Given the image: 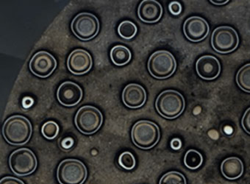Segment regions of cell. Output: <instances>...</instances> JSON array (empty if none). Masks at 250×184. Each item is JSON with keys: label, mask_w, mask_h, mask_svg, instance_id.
<instances>
[{"label": "cell", "mask_w": 250, "mask_h": 184, "mask_svg": "<svg viewBox=\"0 0 250 184\" xmlns=\"http://www.w3.org/2000/svg\"><path fill=\"white\" fill-rule=\"evenodd\" d=\"M33 128L28 119L15 115L8 118L2 127V135L11 145H24L31 138Z\"/></svg>", "instance_id": "6da1fadb"}, {"label": "cell", "mask_w": 250, "mask_h": 184, "mask_svg": "<svg viewBox=\"0 0 250 184\" xmlns=\"http://www.w3.org/2000/svg\"><path fill=\"white\" fill-rule=\"evenodd\" d=\"M155 108L163 117L168 119H175L184 111V97L177 91H164L157 98Z\"/></svg>", "instance_id": "7a4b0ae2"}, {"label": "cell", "mask_w": 250, "mask_h": 184, "mask_svg": "<svg viewBox=\"0 0 250 184\" xmlns=\"http://www.w3.org/2000/svg\"><path fill=\"white\" fill-rule=\"evenodd\" d=\"M133 144L140 149L149 150L160 140L161 133L158 125L148 120H141L133 125L131 131Z\"/></svg>", "instance_id": "3957f363"}, {"label": "cell", "mask_w": 250, "mask_h": 184, "mask_svg": "<svg viewBox=\"0 0 250 184\" xmlns=\"http://www.w3.org/2000/svg\"><path fill=\"white\" fill-rule=\"evenodd\" d=\"M87 175L86 166L78 159H65L57 169V179L60 184H83Z\"/></svg>", "instance_id": "277c9868"}, {"label": "cell", "mask_w": 250, "mask_h": 184, "mask_svg": "<svg viewBox=\"0 0 250 184\" xmlns=\"http://www.w3.org/2000/svg\"><path fill=\"white\" fill-rule=\"evenodd\" d=\"M147 67L152 77L156 79H167L174 74L177 69V62L171 52L159 50L151 55Z\"/></svg>", "instance_id": "5b68a950"}, {"label": "cell", "mask_w": 250, "mask_h": 184, "mask_svg": "<svg viewBox=\"0 0 250 184\" xmlns=\"http://www.w3.org/2000/svg\"><path fill=\"white\" fill-rule=\"evenodd\" d=\"M103 116L97 108L91 106L81 107L77 112L75 123L80 132L85 135L95 134L101 128Z\"/></svg>", "instance_id": "8992f818"}, {"label": "cell", "mask_w": 250, "mask_h": 184, "mask_svg": "<svg viewBox=\"0 0 250 184\" xmlns=\"http://www.w3.org/2000/svg\"><path fill=\"white\" fill-rule=\"evenodd\" d=\"M37 165V158L30 149H18L10 156V168L17 176L30 175L36 171Z\"/></svg>", "instance_id": "52a82bcc"}, {"label": "cell", "mask_w": 250, "mask_h": 184, "mask_svg": "<svg viewBox=\"0 0 250 184\" xmlns=\"http://www.w3.org/2000/svg\"><path fill=\"white\" fill-rule=\"evenodd\" d=\"M72 33L82 41H89L97 36L100 31V22L91 13H81L72 20Z\"/></svg>", "instance_id": "ba28073f"}, {"label": "cell", "mask_w": 250, "mask_h": 184, "mask_svg": "<svg viewBox=\"0 0 250 184\" xmlns=\"http://www.w3.org/2000/svg\"><path fill=\"white\" fill-rule=\"evenodd\" d=\"M239 38L232 27L222 26L215 29L211 36V45L216 52L229 53L238 47Z\"/></svg>", "instance_id": "9c48e42d"}, {"label": "cell", "mask_w": 250, "mask_h": 184, "mask_svg": "<svg viewBox=\"0 0 250 184\" xmlns=\"http://www.w3.org/2000/svg\"><path fill=\"white\" fill-rule=\"evenodd\" d=\"M30 71L41 78L50 76L57 67V61L53 55L46 51H40L33 55L29 64Z\"/></svg>", "instance_id": "30bf717a"}, {"label": "cell", "mask_w": 250, "mask_h": 184, "mask_svg": "<svg viewBox=\"0 0 250 184\" xmlns=\"http://www.w3.org/2000/svg\"><path fill=\"white\" fill-rule=\"evenodd\" d=\"M83 90L79 85L72 81H66L61 84L57 91V99L62 106L73 107L83 98Z\"/></svg>", "instance_id": "8fae6325"}, {"label": "cell", "mask_w": 250, "mask_h": 184, "mask_svg": "<svg viewBox=\"0 0 250 184\" xmlns=\"http://www.w3.org/2000/svg\"><path fill=\"white\" fill-rule=\"evenodd\" d=\"M92 65V57L85 49H75L68 57V69L75 75L86 74L91 69Z\"/></svg>", "instance_id": "7c38bea8"}, {"label": "cell", "mask_w": 250, "mask_h": 184, "mask_svg": "<svg viewBox=\"0 0 250 184\" xmlns=\"http://www.w3.org/2000/svg\"><path fill=\"white\" fill-rule=\"evenodd\" d=\"M208 24L200 17H191L186 20L183 25V33L192 42H201L209 34Z\"/></svg>", "instance_id": "4fadbf2b"}, {"label": "cell", "mask_w": 250, "mask_h": 184, "mask_svg": "<svg viewBox=\"0 0 250 184\" xmlns=\"http://www.w3.org/2000/svg\"><path fill=\"white\" fill-rule=\"evenodd\" d=\"M146 92L143 86L137 83H130L122 92V101L130 109H139L145 105Z\"/></svg>", "instance_id": "5bb4252c"}, {"label": "cell", "mask_w": 250, "mask_h": 184, "mask_svg": "<svg viewBox=\"0 0 250 184\" xmlns=\"http://www.w3.org/2000/svg\"><path fill=\"white\" fill-rule=\"evenodd\" d=\"M196 70L201 78L207 80H214L220 74V63L214 56L204 55L197 61Z\"/></svg>", "instance_id": "9a60e30c"}, {"label": "cell", "mask_w": 250, "mask_h": 184, "mask_svg": "<svg viewBox=\"0 0 250 184\" xmlns=\"http://www.w3.org/2000/svg\"><path fill=\"white\" fill-rule=\"evenodd\" d=\"M163 8L155 0H144L138 8V16L145 23H155L161 20Z\"/></svg>", "instance_id": "2e32d148"}, {"label": "cell", "mask_w": 250, "mask_h": 184, "mask_svg": "<svg viewBox=\"0 0 250 184\" xmlns=\"http://www.w3.org/2000/svg\"><path fill=\"white\" fill-rule=\"evenodd\" d=\"M221 171L227 179H238L244 172V164L238 158H228L222 162Z\"/></svg>", "instance_id": "e0dca14e"}, {"label": "cell", "mask_w": 250, "mask_h": 184, "mask_svg": "<svg viewBox=\"0 0 250 184\" xmlns=\"http://www.w3.org/2000/svg\"><path fill=\"white\" fill-rule=\"evenodd\" d=\"M110 59L117 67H123L130 62L132 54L130 49L123 45H116L110 50Z\"/></svg>", "instance_id": "ac0fdd59"}, {"label": "cell", "mask_w": 250, "mask_h": 184, "mask_svg": "<svg viewBox=\"0 0 250 184\" xmlns=\"http://www.w3.org/2000/svg\"><path fill=\"white\" fill-rule=\"evenodd\" d=\"M236 83L240 89L250 93V64L240 69L237 73Z\"/></svg>", "instance_id": "d6986e66"}, {"label": "cell", "mask_w": 250, "mask_h": 184, "mask_svg": "<svg viewBox=\"0 0 250 184\" xmlns=\"http://www.w3.org/2000/svg\"><path fill=\"white\" fill-rule=\"evenodd\" d=\"M203 158L200 152L189 150L185 155L184 163L190 169H197L202 166Z\"/></svg>", "instance_id": "ffe728a7"}, {"label": "cell", "mask_w": 250, "mask_h": 184, "mask_svg": "<svg viewBox=\"0 0 250 184\" xmlns=\"http://www.w3.org/2000/svg\"><path fill=\"white\" fill-rule=\"evenodd\" d=\"M137 31L138 28L136 24L128 20L122 22L118 27V33L119 36L122 39H127V40H130L134 38Z\"/></svg>", "instance_id": "44dd1931"}, {"label": "cell", "mask_w": 250, "mask_h": 184, "mask_svg": "<svg viewBox=\"0 0 250 184\" xmlns=\"http://www.w3.org/2000/svg\"><path fill=\"white\" fill-rule=\"evenodd\" d=\"M159 184H186L184 175L176 171L167 172L160 180Z\"/></svg>", "instance_id": "7402d4cb"}, {"label": "cell", "mask_w": 250, "mask_h": 184, "mask_svg": "<svg viewBox=\"0 0 250 184\" xmlns=\"http://www.w3.org/2000/svg\"><path fill=\"white\" fill-rule=\"evenodd\" d=\"M59 125L54 121H48L42 128V135L46 139L49 140H52L56 138L59 134Z\"/></svg>", "instance_id": "603a6c76"}, {"label": "cell", "mask_w": 250, "mask_h": 184, "mask_svg": "<svg viewBox=\"0 0 250 184\" xmlns=\"http://www.w3.org/2000/svg\"><path fill=\"white\" fill-rule=\"evenodd\" d=\"M118 163L123 169L131 170L136 166V161L134 156L130 152L126 151L119 156Z\"/></svg>", "instance_id": "cb8c5ba5"}, {"label": "cell", "mask_w": 250, "mask_h": 184, "mask_svg": "<svg viewBox=\"0 0 250 184\" xmlns=\"http://www.w3.org/2000/svg\"><path fill=\"white\" fill-rule=\"evenodd\" d=\"M241 125L244 131L250 135V108L244 113L241 120Z\"/></svg>", "instance_id": "d4e9b609"}, {"label": "cell", "mask_w": 250, "mask_h": 184, "mask_svg": "<svg viewBox=\"0 0 250 184\" xmlns=\"http://www.w3.org/2000/svg\"><path fill=\"white\" fill-rule=\"evenodd\" d=\"M74 144H75V141L72 137H66V138H62L60 143L61 148L64 151L70 150L73 147Z\"/></svg>", "instance_id": "484cf974"}, {"label": "cell", "mask_w": 250, "mask_h": 184, "mask_svg": "<svg viewBox=\"0 0 250 184\" xmlns=\"http://www.w3.org/2000/svg\"><path fill=\"white\" fill-rule=\"evenodd\" d=\"M168 10H169L170 13L172 15L177 16L180 15L181 14L182 8L181 4L178 2H171V3L168 5Z\"/></svg>", "instance_id": "4316f807"}, {"label": "cell", "mask_w": 250, "mask_h": 184, "mask_svg": "<svg viewBox=\"0 0 250 184\" xmlns=\"http://www.w3.org/2000/svg\"><path fill=\"white\" fill-rule=\"evenodd\" d=\"M0 184H24V183L19 178L8 176L2 178L0 181Z\"/></svg>", "instance_id": "83f0119b"}, {"label": "cell", "mask_w": 250, "mask_h": 184, "mask_svg": "<svg viewBox=\"0 0 250 184\" xmlns=\"http://www.w3.org/2000/svg\"><path fill=\"white\" fill-rule=\"evenodd\" d=\"M34 104V100L32 97H25L22 100V106L24 109H28Z\"/></svg>", "instance_id": "f1b7e54d"}, {"label": "cell", "mask_w": 250, "mask_h": 184, "mask_svg": "<svg viewBox=\"0 0 250 184\" xmlns=\"http://www.w3.org/2000/svg\"><path fill=\"white\" fill-rule=\"evenodd\" d=\"M171 148L174 150H179L182 147V141H180V139L179 138H173L171 141Z\"/></svg>", "instance_id": "f546056e"}, {"label": "cell", "mask_w": 250, "mask_h": 184, "mask_svg": "<svg viewBox=\"0 0 250 184\" xmlns=\"http://www.w3.org/2000/svg\"><path fill=\"white\" fill-rule=\"evenodd\" d=\"M210 2H211V3L214 4V5H222L228 3L229 1H228V0H225V1H213V0H211Z\"/></svg>", "instance_id": "4dcf8cb0"}]
</instances>
